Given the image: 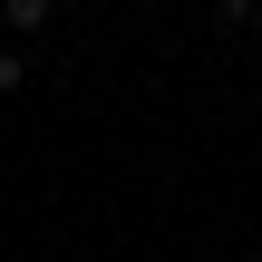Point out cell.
<instances>
[{
  "instance_id": "6da1fadb",
  "label": "cell",
  "mask_w": 262,
  "mask_h": 262,
  "mask_svg": "<svg viewBox=\"0 0 262 262\" xmlns=\"http://www.w3.org/2000/svg\"><path fill=\"white\" fill-rule=\"evenodd\" d=\"M0 19H10V29H49V19H58V0H0Z\"/></svg>"
},
{
  "instance_id": "7a4b0ae2",
  "label": "cell",
  "mask_w": 262,
  "mask_h": 262,
  "mask_svg": "<svg viewBox=\"0 0 262 262\" xmlns=\"http://www.w3.org/2000/svg\"><path fill=\"white\" fill-rule=\"evenodd\" d=\"M19 78H29V68H19V49H0V97H10Z\"/></svg>"
},
{
  "instance_id": "3957f363",
  "label": "cell",
  "mask_w": 262,
  "mask_h": 262,
  "mask_svg": "<svg viewBox=\"0 0 262 262\" xmlns=\"http://www.w3.org/2000/svg\"><path fill=\"white\" fill-rule=\"evenodd\" d=\"M253 194H262V185H253Z\"/></svg>"
},
{
  "instance_id": "277c9868",
  "label": "cell",
  "mask_w": 262,
  "mask_h": 262,
  "mask_svg": "<svg viewBox=\"0 0 262 262\" xmlns=\"http://www.w3.org/2000/svg\"><path fill=\"white\" fill-rule=\"evenodd\" d=\"M253 262H262V253H253Z\"/></svg>"
}]
</instances>
